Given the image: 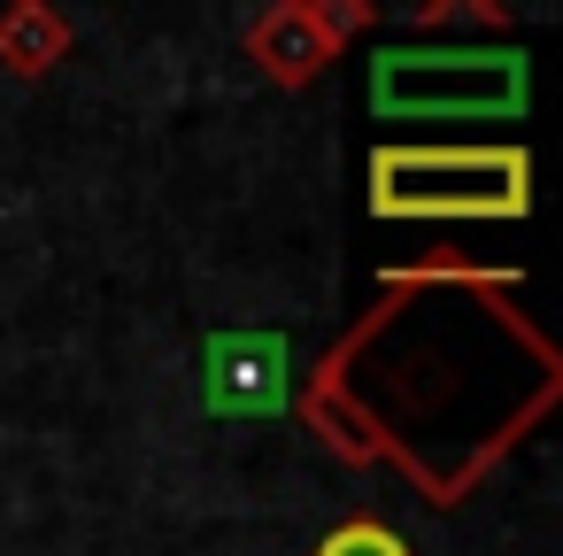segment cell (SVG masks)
<instances>
[{
    "label": "cell",
    "mask_w": 563,
    "mask_h": 556,
    "mask_svg": "<svg viewBox=\"0 0 563 556\" xmlns=\"http://www.w3.org/2000/svg\"><path fill=\"white\" fill-rule=\"evenodd\" d=\"M371 217L394 225H517L532 217L525 148H378Z\"/></svg>",
    "instance_id": "1"
},
{
    "label": "cell",
    "mask_w": 563,
    "mask_h": 556,
    "mask_svg": "<svg viewBox=\"0 0 563 556\" xmlns=\"http://www.w3.org/2000/svg\"><path fill=\"white\" fill-rule=\"evenodd\" d=\"M371 24V9L363 0H278V9H263L247 32H240V47H247V63L271 78V86H309L317 70H332L340 63V47L355 40Z\"/></svg>",
    "instance_id": "3"
},
{
    "label": "cell",
    "mask_w": 563,
    "mask_h": 556,
    "mask_svg": "<svg viewBox=\"0 0 563 556\" xmlns=\"http://www.w3.org/2000/svg\"><path fill=\"white\" fill-rule=\"evenodd\" d=\"M201 402L217 417H271L286 402V332H217L201 348Z\"/></svg>",
    "instance_id": "4"
},
{
    "label": "cell",
    "mask_w": 563,
    "mask_h": 556,
    "mask_svg": "<svg viewBox=\"0 0 563 556\" xmlns=\"http://www.w3.org/2000/svg\"><path fill=\"white\" fill-rule=\"evenodd\" d=\"M371 109L386 124H509L532 109V55L525 47H378L371 55Z\"/></svg>",
    "instance_id": "2"
},
{
    "label": "cell",
    "mask_w": 563,
    "mask_h": 556,
    "mask_svg": "<svg viewBox=\"0 0 563 556\" xmlns=\"http://www.w3.org/2000/svg\"><path fill=\"white\" fill-rule=\"evenodd\" d=\"M63 55H70V24L55 9H32L24 0V9L0 17V63H9L16 78H47Z\"/></svg>",
    "instance_id": "5"
},
{
    "label": "cell",
    "mask_w": 563,
    "mask_h": 556,
    "mask_svg": "<svg viewBox=\"0 0 563 556\" xmlns=\"http://www.w3.org/2000/svg\"><path fill=\"white\" fill-rule=\"evenodd\" d=\"M309 556H417L394 525H378V517H347V525H332Z\"/></svg>",
    "instance_id": "6"
}]
</instances>
